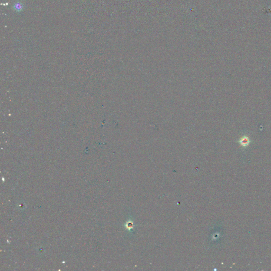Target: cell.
<instances>
[{"label": "cell", "instance_id": "obj_1", "mask_svg": "<svg viewBox=\"0 0 271 271\" xmlns=\"http://www.w3.org/2000/svg\"><path fill=\"white\" fill-rule=\"evenodd\" d=\"M241 143H242V145H244V146H246V145L248 143V140H247V139H246L245 138L243 140H242V142H241Z\"/></svg>", "mask_w": 271, "mask_h": 271}]
</instances>
